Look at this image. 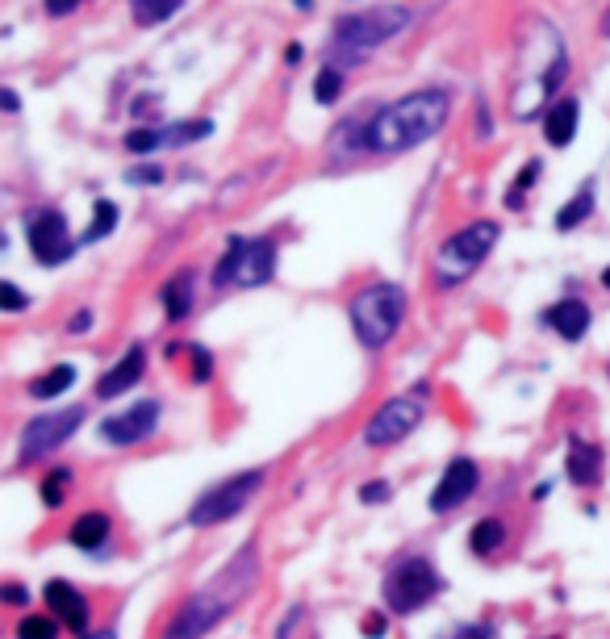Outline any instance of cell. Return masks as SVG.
<instances>
[{"label":"cell","mask_w":610,"mask_h":639,"mask_svg":"<svg viewBox=\"0 0 610 639\" xmlns=\"http://www.w3.org/2000/svg\"><path fill=\"white\" fill-rule=\"evenodd\" d=\"M502 539H506L502 518H481V523L473 527V535H468V548H473V556H494L502 548Z\"/></svg>","instance_id":"cb8c5ba5"},{"label":"cell","mask_w":610,"mask_h":639,"mask_svg":"<svg viewBox=\"0 0 610 639\" xmlns=\"http://www.w3.org/2000/svg\"><path fill=\"white\" fill-rule=\"evenodd\" d=\"M347 318H351V330L356 339L368 347V351H381L393 343V335L402 330V318H406V289L402 284H364V289L347 301Z\"/></svg>","instance_id":"5b68a950"},{"label":"cell","mask_w":610,"mask_h":639,"mask_svg":"<svg viewBox=\"0 0 610 639\" xmlns=\"http://www.w3.org/2000/svg\"><path fill=\"white\" fill-rule=\"evenodd\" d=\"M477 485H481L477 460L456 456V460H448V468H443V477H439V485H435V493H431L427 506H431L435 514H452L456 506H464L468 497L477 493Z\"/></svg>","instance_id":"5bb4252c"},{"label":"cell","mask_w":610,"mask_h":639,"mask_svg":"<svg viewBox=\"0 0 610 639\" xmlns=\"http://www.w3.org/2000/svg\"><path fill=\"white\" fill-rule=\"evenodd\" d=\"M84 5V0H46V13L51 17H67V13H76Z\"/></svg>","instance_id":"f35d334b"},{"label":"cell","mask_w":610,"mask_h":639,"mask_svg":"<svg viewBox=\"0 0 610 639\" xmlns=\"http://www.w3.org/2000/svg\"><path fill=\"white\" fill-rule=\"evenodd\" d=\"M389 481H368L364 489H360V502H372V506H381V502H389Z\"/></svg>","instance_id":"8d00e7d4"},{"label":"cell","mask_w":610,"mask_h":639,"mask_svg":"<svg viewBox=\"0 0 610 639\" xmlns=\"http://www.w3.org/2000/svg\"><path fill=\"white\" fill-rule=\"evenodd\" d=\"M143 372H147V347L143 343H134L126 347V355L117 360L101 381H97V397L101 401H113V397H122V393H134V385L143 381Z\"/></svg>","instance_id":"9a60e30c"},{"label":"cell","mask_w":610,"mask_h":639,"mask_svg":"<svg viewBox=\"0 0 610 639\" xmlns=\"http://www.w3.org/2000/svg\"><path fill=\"white\" fill-rule=\"evenodd\" d=\"M565 472H569V481L581 485V489L598 485V481H602V447L590 443V439H581V435H573V439H569Z\"/></svg>","instance_id":"ac0fdd59"},{"label":"cell","mask_w":610,"mask_h":639,"mask_svg":"<svg viewBox=\"0 0 610 639\" xmlns=\"http://www.w3.org/2000/svg\"><path fill=\"white\" fill-rule=\"evenodd\" d=\"M548 493H552V485H548V481H544V485H539V489H531V497H535V502H544V497H548Z\"/></svg>","instance_id":"f6af8a7d"},{"label":"cell","mask_w":610,"mask_h":639,"mask_svg":"<svg viewBox=\"0 0 610 639\" xmlns=\"http://www.w3.org/2000/svg\"><path fill=\"white\" fill-rule=\"evenodd\" d=\"M268 481V472L264 468H247V472H234L230 481L214 485L209 493H201L193 510H189V527H218V523H230L234 514H243L251 502H255V493L264 489Z\"/></svg>","instance_id":"9c48e42d"},{"label":"cell","mask_w":610,"mask_h":639,"mask_svg":"<svg viewBox=\"0 0 610 639\" xmlns=\"http://www.w3.org/2000/svg\"><path fill=\"white\" fill-rule=\"evenodd\" d=\"M590 218H594V180H585L577 193H573V201L560 205V213H556V230H577L581 222H590Z\"/></svg>","instance_id":"7402d4cb"},{"label":"cell","mask_w":610,"mask_h":639,"mask_svg":"<svg viewBox=\"0 0 610 639\" xmlns=\"http://www.w3.org/2000/svg\"><path fill=\"white\" fill-rule=\"evenodd\" d=\"M189 351H193V381L205 385L209 376H214V355H209L205 347H189Z\"/></svg>","instance_id":"e575fe53"},{"label":"cell","mask_w":610,"mask_h":639,"mask_svg":"<svg viewBox=\"0 0 610 639\" xmlns=\"http://www.w3.org/2000/svg\"><path fill=\"white\" fill-rule=\"evenodd\" d=\"M577 122H581V101L577 97H556L552 109L544 113L548 147H569V142L577 138Z\"/></svg>","instance_id":"d6986e66"},{"label":"cell","mask_w":610,"mask_h":639,"mask_svg":"<svg viewBox=\"0 0 610 639\" xmlns=\"http://www.w3.org/2000/svg\"><path fill=\"white\" fill-rule=\"evenodd\" d=\"M360 631H364V639H381L385 635V614H364Z\"/></svg>","instance_id":"74e56055"},{"label":"cell","mask_w":610,"mask_h":639,"mask_svg":"<svg viewBox=\"0 0 610 639\" xmlns=\"http://www.w3.org/2000/svg\"><path fill=\"white\" fill-rule=\"evenodd\" d=\"M422 418H427V385L389 397L385 406L368 418L364 443H368V447H389V443H397V439H406Z\"/></svg>","instance_id":"30bf717a"},{"label":"cell","mask_w":610,"mask_h":639,"mask_svg":"<svg viewBox=\"0 0 610 639\" xmlns=\"http://www.w3.org/2000/svg\"><path fill=\"white\" fill-rule=\"evenodd\" d=\"M544 326H552L565 343H581L585 330L594 326V314H590V305H585L581 297H560L556 305L544 310Z\"/></svg>","instance_id":"2e32d148"},{"label":"cell","mask_w":610,"mask_h":639,"mask_svg":"<svg viewBox=\"0 0 610 639\" xmlns=\"http://www.w3.org/2000/svg\"><path fill=\"white\" fill-rule=\"evenodd\" d=\"M109 531H113L109 514H101V510H88V514H80L76 523H72V531H67V539H72V548H80V552H101V543L109 539Z\"/></svg>","instance_id":"ffe728a7"},{"label":"cell","mask_w":610,"mask_h":639,"mask_svg":"<svg viewBox=\"0 0 610 639\" xmlns=\"http://www.w3.org/2000/svg\"><path fill=\"white\" fill-rule=\"evenodd\" d=\"M84 639H117L113 631H92V635H84Z\"/></svg>","instance_id":"bcb514c9"},{"label":"cell","mask_w":610,"mask_h":639,"mask_svg":"<svg viewBox=\"0 0 610 639\" xmlns=\"http://www.w3.org/2000/svg\"><path fill=\"white\" fill-rule=\"evenodd\" d=\"M539 172H544V163H539V159H531L527 168L519 172V180L510 184V197H506V205H510V209H523V193H527V184H535V180H539Z\"/></svg>","instance_id":"1f68e13d"},{"label":"cell","mask_w":610,"mask_h":639,"mask_svg":"<svg viewBox=\"0 0 610 639\" xmlns=\"http://www.w3.org/2000/svg\"><path fill=\"white\" fill-rule=\"evenodd\" d=\"M498 627L494 623H464V627H452L443 639H494Z\"/></svg>","instance_id":"836d02e7"},{"label":"cell","mask_w":610,"mask_h":639,"mask_svg":"<svg viewBox=\"0 0 610 639\" xmlns=\"http://www.w3.org/2000/svg\"><path fill=\"white\" fill-rule=\"evenodd\" d=\"M159 180H163L159 163H138V168L126 172V184H159Z\"/></svg>","instance_id":"d590c367"},{"label":"cell","mask_w":610,"mask_h":639,"mask_svg":"<svg viewBox=\"0 0 610 639\" xmlns=\"http://www.w3.org/2000/svg\"><path fill=\"white\" fill-rule=\"evenodd\" d=\"M297 619H301V606H289V614H285V623H280L276 639H289V635H293V627H297Z\"/></svg>","instance_id":"b9f144b4"},{"label":"cell","mask_w":610,"mask_h":639,"mask_svg":"<svg viewBox=\"0 0 610 639\" xmlns=\"http://www.w3.org/2000/svg\"><path fill=\"white\" fill-rule=\"evenodd\" d=\"M72 481H76L72 468H63V464L46 472V477H42V489H38V493H42V506H51V510L63 506V497H67V489H72Z\"/></svg>","instance_id":"484cf974"},{"label":"cell","mask_w":610,"mask_h":639,"mask_svg":"<svg viewBox=\"0 0 610 639\" xmlns=\"http://www.w3.org/2000/svg\"><path fill=\"white\" fill-rule=\"evenodd\" d=\"M17 639H59V619L55 614H26L17 623Z\"/></svg>","instance_id":"f1b7e54d"},{"label":"cell","mask_w":610,"mask_h":639,"mask_svg":"<svg viewBox=\"0 0 610 639\" xmlns=\"http://www.w3.org/2000/svg\"><path fill=\"white\" fill-rule=\"evenodd\" d=\"M113 226H117V205L113 201H97V205H92V226L84 230V243L105 239V234H113Z\"/></svg>","instance_id":"f546056e"},{"label":"cell","mask_w":610,"mask_h":639,"mask_svg":"<svg viewBox=\"0 0 610 639\" xmlns=\"http://www.w3.org/2000/svg\"><path fill=\"white\" fill-rule=\"evenodd\" d=\"M498 239H502V226L489 222V218L456 230L452 239L435 251V264H431L435 284H439V289H456V284H464L468 276L485 264V255L498 247Z\"/></svg>","instance_id":"8992f818"},{"label":"cell","mask_w":610,"mask_h":639,"mask_svg":"<svg viewBox=\"0 0 610 639\" xmlns=\"http://www.w3.org/2000/svg\"><path fill=\"white\" fill-rule=\"evenodd\" d=\"M293 5H297V9H314V0H293Z\"/></svg>","instance_id":"7dc6e473"},{"label":"cell","mask_w":610,"mask_h":639,"mask_svg":"<svg viewBox=\"0 0 610 639\" xmlns=\"http://www.w3.org/2000/svg\"><path fill=\"white\" fill-rule=\"evenodd\" d=\"M523 34L531 38V46L523 42L519 55L535 59V71H531V76H523L519 88H514L510 113L519 117V122H531L535 113H544V105L552 101V92L560 88V80L569 76V51H565V42H560L552 21H531Z\"/></svg>","instance_id":"3957f363"},{"label":"cell","mask_w":610,"mask_h":639,"mask_svg":"<svg viewBox=\"0 0 610 639\" xmlns=\"http://www.w3.org/2000/svg\"><path fill=\"white\" fill-rule=\"evenodd\" d=\"M84 406H67V410H55V414H38L26 422V431H21V443H17V460L30 464V460H42L46 452H55L59 443H67L80 422H84Z\"/></svg>","instance_id":"7c38bea8"},{"label":"cell","mask_w":610,"mask_h":639,"mask_svg":"<svg viewBox=\"0 0 610 639\" xmlns=\"http://www.w3.org/2000/svg\"><path fill=\"white\" fill-rule=\"evenodd\" d=\"M159 414H163V406H159L155 397L134 401L130 410H122V414H113V418L101 422V435H105V443H113V447L147 443V439L159 431Z\"/></svg>","instance_id":"4fadbf2b"},{"label":"cell","mask_w":610,"mask_h":639,"mask_svg":"<svg viewBox=\"0 0 610 639\" xmlns=\"http://www.w3.org/2000/svg\"><path fill=\"white\" fill-rule=\"evenodd\" d=\"M26 239H30V251L42 268H59L67 259L76 255V243H72V230H67V218L63 209L55 205H42L26 218Z\"/></svg>","instance_id":"8fae6325"},{"label":"cell","mask_w":610,"mask_h":639,"mask_svg":"<svg viewBox=\"0 0 610 639\" xmlns=\"http://www.w3.org/2000/svg\"><path fill=\"white\" fill-rule=\"evenodd\" d=\"M276 276V243L272 239H230L226 255L214 268L218 289H260Z\"/></svg>","instance_id":"ba28073f"},{"label":"cell","mask_w":610,"mask_h":639,"mask_svg":"<svg viewBox=\"0 0 610 639\" xmlns=\"http://www.w3.org/2000/svg\"><path fill=\"white\" fill-rule=\"evenodd\" d=\"M448 113H452V92L448 88H418L402 101H389L368 117L364 151H372V155L414 151L448 126Z\"/></svg>","instance_id":"6da1fadb"},{"label":"cell","mask_w":610,"mask_h":639,"mask_svg":"<svg viewBox=\"0 0 610 639\" xmlns=\"http://www.w3.org/2000/svg\"><path fill=\"white\" fill-rule=\"evenodd\" d=\"M414 21V13L406 5H377V9H364V13H347L335 21L331 42H326V59L331 67H356L364 63L368 51H377L381 42L397 38Z\"/></svg>","instance_id":"277c9868"},{"label":"cell","mask_w":610,"mask_h":639,"mask_svg":"<svg viewBox=\"0 0 610 639\" xmlns=\"http://www.w3.org/2000/svg\"><path fill=\"white\" fill-rule=\"evenodd\" d=\"M159 147H163V130H155V126H134L126 134V151H134V155H151Z\"/></svg>","instance_id":"4dcf8cb0"},{"label":"cell","mask_w":610,"mask_h":639,"mask_svg":"<svg viewBox=\"0 0 610 639\" xmlns=\"http://www.w3.org/2000/svg\"><path fill=\"white\" fill-rule=\"evenodd\" d=\"M0 101H5L9 113H17V92H13V88H5V97H0Z\"/></svg>","instance_id":"7bdbcfd3"},{"label":"cell","mask_w":610,"mask_h":639,"mask_svg":"<svg viewBox=\"0 0 610 639\" xmlns=\"http://www.w3.org/2000/svg\"><path fill=\"white\" fill-rule=\"evenodd\" d=\"M285 63H301V46L289 42V51H285Z\"/></svg>","instance_id":"ee69618b"},{"label":"cell","mask_w":610,"mask_h":639,"mask_svg":"<svg viewBox=\"0 0 610 639\" xmlns=\"http://www.w3.org/2000/svg\"><path fill=\"white\" fill-rule=\"evenodd\" d=\"M184 0H130V13L138 26H159V21H168L172 13H180Z\"/></svg>","instance_id":"d4e9b609"},{"label":"cell","mask_w":610,"mask_h":639,"mask_svg":"<svg viewBox=\"0 0 610 639\" xmlns=\"http://www.w3.org/2000/svg\"><path fill=\"white\" fill-rule=\"evenodd\" d=\"M193 272H176L168 284L159 289V297H163V310H168V318L172 322H180V318H189V310H193Z\"/></svg>","instance_id":"44dd1931"},{"label":"cell","mask_w":610,"mask_h":639,"mask_svg":"<svg viewBox=\"0 0 610 639\" xmlns=\"http://www.w3.org/2000/svg\"><path fill=\"white\" fill-rule=\"evenodd\" d=\"M5 602H9V606H26V602H30V594H26V585H17V581H9V585H5Z\"/></svg>","instance_id":"60d3db41"},{"label":"cell","mask_w":610,"mask_h":639,"mask_svg":"<svg viewBox=\"0 0 610 639\" xmlns=\"http://www.w3.org/2000/svg\"><path fill=\"white\" fill-rule=\"evenodd\" d=\"M214 134V122H176V126H163V147H184V142H197Z\"/></svg>","instance_id":"4316f807"},{"label":"cell","mask_w":610,"mask_h":639,"mask_svg":"<svg viewBox=\"0 0 610 639\" xmlns=\"http://www.w3.org/2000/svg\"><path fill=\"white\" fill-rule=\"evenodd\" d=\"M46 606H51V614L59 623H67V631H76L84 639L88 631V602L76 585H67V581H46Z\"/></svg>","instance_id":"e0dca14e"},{"label":"cell","mask_w":610,"mask_h":639,"mask_svg":"<svg viewBox=\"0 0 610 639\" xmlns=\"http://www.w3.org/2000/svg\"><path fill=\"white\" fill-rule=\"evenodd\" d=\"M602 284H606V289H610V268H606V272H602Z\"/></svg>","instance_id":"c3c4849f"},{"label":"cell","mask_w":610,"mask_h":639,"mask_svg":"<svg viewBox=\"0 0 610 639\" xmlns=\"http://www.w3.org/2000/svg\"><path fill=\"white\" fill-rule=\"evenodd\" d=\"M255 581H260V560H255V548H243L226 568H218L201 589H193V594L184 598V606L172 614L163 639H201V635H209L234 606L247 602Z\"/></svg>","instance_id":"7a4b0ae2"},{"label":"cell","mask_w":610,"mask_h":639,"mask_svg":"<svg viewBox=\"0 0 610 639\" xmlns=\"http://www.w3.org/2000/svg\"><path fill=\"white\" fill-rule=\"evenodd\" d=\"M72 385H76V364H55L51 372H42V376H34V381H30V397L51 401V397L67 393Z\"/></svg>","instance_id":"603a6c76"},{"label":"cell","mask_w":610,"mask_h":639,"mask_svg":"<svg viewBox=\"0 0 610 639\" xmlns=\"http://www.w3.org/2000/svg\"><path fill=\"white\" fill-rule=\"evenodd\" d=\"M67 330H72V335H88V330H92V310H76L72 322H67Z\"/></svg>","instance_id":"ab89813d"},{"label":"cell","mask_w":610,"mask_h":639,"mask_svg":"<svg viewBox=\"0 0 610 639\" xmlns=\"http://www.w3.org/2000/svg\"><path fill=\"white\" fill-rule=\"evenodd\" d=\"M381 594L393 614H414L443 594V577L427 556H397L385 573Z\"/></svg>","instance_id":"52a82bcc"},{"label":"cell","mask_w":610,"mask_h":639,"mask_svg":"<svg viewBox=\"0 0 610 639\" xmlns=\"http://www.w3.org/2000/svg\"><path fill=\"white\" fill-rule=\"evenodd\" d=\"M0 310H5V314H21V310H30V297L21 293L13 280H5V284H0Z\"/></svg>","instance_id":"d6a6232c"},{"label":"cell","mask_w":610,"mask_h":639,"mask_svg":"<svg viewBox=\"0 0 610 639\" xmlns=\"http://www.w3.org/2000/svg\"><path fill=\"white\" fill-rule=\"evenodd\" d=\"M339 97H343V71L326 63V67L318 71V80H314V101H318V105H335Z\"/></svg>","instance_id":"83f0119b"}]
</instances>
